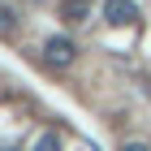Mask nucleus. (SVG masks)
<instances>
[{"label": "nucleus", "instance_id": "f257e3e1", "mask_svg": "<svg viewBox=\"0 0 151 151\" xmlns=\"http://www.w3.org/2000/svg\"><path fill=\"white\" fill-rule=\"evenodd\" d=\"M43 52H47V60H52L56 69L73 65V56H78V47H73V39H65V35H52V39L43 43Z\"/></svg>", "mask_w": 151, "mask_h": 151}, {"label": "nucleus", "instance_id": "f03ea898", "mask_svg": "<svg viewBox=\"0 0 151 151\" xmlns=\"http://www.w3.org/2000/svg\"><path fill=\"white\" fill-rule=\"evenodd\" d=\"M108 22L112 26H129L134 22V17H138V9H134V0H108Z\"/></svg>", "mask_w": 151, "mask_h": 151}, {"label": "nucleus", "instance_id": "7ed1b4c3", "mask_svg": "<svg viewBox=\"0 0 151 151\" xmlns=\"http://www.w3.org/2000/svg\"><path fill=\"white\" fill-rule=\"evenodd\" d=\"M91 13V0H60V17L65 22H86Z\"/></svg>", "mask_w": 151, "mask_h": 151}, {"label": "nucleus", "instance_id": "20e7f679", "mask_svg": "<svg viewBox=\"0 0 151 151\" xmlns=\"http://www.w3.org/2000/svg\"><path fill=\"white\" fill-rule=\"evenodd\" d=\"M35 151H60V134H56V129H47V134H39Z\"/></svg>", "mask_w": 151, "mask_h": 151}, {"label": "nucleus", "instance_id": "39448f33", "mask_svg": "<svg viewBox=\"0 0 151 151\" xmlns=\"http://www.w3.org/2000/svg\"><path fill=\"white\" fill-rule=\"evenodd\" d=\"M121 151H151V147H147V142H138V138H134V142H121Z\"/></svg>", "mask_w": 151, "mask_h": 151}]
</instances>
